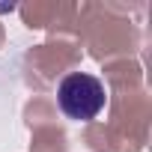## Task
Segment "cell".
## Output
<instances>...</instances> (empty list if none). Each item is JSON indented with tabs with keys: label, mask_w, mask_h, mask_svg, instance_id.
Masks as SVG:
<instances>
[{
	"label": "cell",
	"mask_w": 152,
	"mask_h": 152,
	"mask_svg": "<svg viewBox=\"0 0 152 152\" xmlns=\"http://www.w3.org/2000/svg\"><path fill=\"white\" fill-rule=\"evenodd\" d=\"M57 102H60V110L69 116V119H78V122H87V119H96L104 107V87L99 78L87 72H75L69 78H63L60 90H57Z\"/></svg>",
	"instance_id": "1"
}]
</instances>
